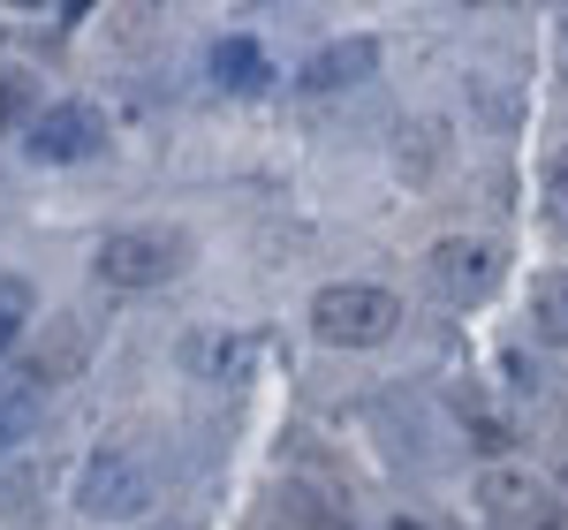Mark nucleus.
I'll return each mask as SVG.
<instances>
[{
    "mask_svg": "<svg viewBox=\"0 0 568 530\" xmlns=\"http://www.w3.org/2000/svg\"><path fill=\"white\" fill-rule=\"evenodd\" d=\"M45 395H53L45 364H8V371H0V455H8V447H23L31 432H39Z\"/></svg>",
    "mask_w": 568,
    "mask_h": 530,
    "instance_id": "obj_8",
    "label": "nucleus"
},
{
    "mask_svg": "<svg viewBox=\"0 0 568 530\" xmlns=\"http://www.w3.org/2000/svg\"><path fill=\"white\" fill-rule=\"evenodd\" d=\"M394 530H425V523H409V516H394Z\"/></svg>",
    "mask_w": 568,
    "mask_h": 530,
    "instance_id": "obj_14",
    "label": "nucleus"
},
{
    "mask_svg": "<svg viewBox=\"0 0 568 530\" xmlns=\"http://www.w3.org/2000/svg\"><path fill=\"white\" fill-rule=\"evenodd\" d=\"M530 326H538V342L568 349V265H546V273H538V288H530Z\"/></svg>",
    "mask_w": 568,
    "mask_h": 530,
    "instance_id": "obj_11",
    "label": "nucleus"
},
{
    "mask_svg": "<svg viewBox=\"0 0 568 530\" xmlns=\"http://www.w3.org/2000/svg\"><path fill=\"white\" fill-rule=\"evenodd\" d=\"M152 500H160V486H152L144 455H130V447H99L77 478V508L91 523H144Z\"/></svg>",
    "mask_w": 568,
    "mask_h": 530,
    "instance_id": "obj_3",
    "label": "nucleus"
},
{
    "mask_svg": "<svg viewBox=\"0 0 568 530\" xmlns=\"http://www.w3.org/2000/svg\"><path fill=\"white\" fill-rule=\"evenodd\" d=\"M561 31H568V23H561Z\"/></svg>",
    "mask_w": 568,
    "mask_h": 530,
    "instance_id": "obj_15",
    "label": "nucleus"
},
{
    "mask_svg": "<svg viewBox=\"0 0 568 530\" xmlns=\"http://www.w3.org/2000/svg\"><path fill=\"white\" fill-rule=\"evenodd\" d=\"M23 318H31V281H16V273H0V356L23 342Z\"/></svg>",
    "mask_w": 568,
    "mask_h": 530,
    "instance_id": "obj_12",
    "label": "nucleus"
},
{
    "mask_svg": "<svg viewBox=\"0 0 568 530\" xmlns=\"http://www.w3.org/2000/svg\"><path fill=\"white\" fill-rule=\"evenodd\" d=\"M182 265H190V235L144 221V227H114V235L99 243L91 273H99L106 288H122V296H144V288H168Z\"/></svg>",
    "mask_w": 568,
    "mask_h": 530,
    "instance_id": "obj_2",
    "label": "nucleus"
},
{
    "mask_svg": "<svg viewBox=\"0 0 568 530\" xmlns=\"http://www.w3.org/2000/svg\"><path fill=\"white\" fill-rule=\"evenodd\" d=\"M182 371L190 379H205V387H235V379H251V364H258V342L251 334H220V326H197V334H182Z\"/></svg>",
    "mask_w": 568,
    "mask_h": 530,
    "instance_id": "obj_7",
    "label": "nucleus"
},
{
    "mask_svg": "<svg viewBox=\"0 0 568 530\" xmlns=\"http://www.w3.org/2000/svg\"><path fill=\"white\" fill-rule=\"evenodd\" d=\"M425 265H433V281L455 304H478V296H493V281H500V251L485 235H439L433 251H425Z\"/></svg>",
    "mask_w": 568,
    "mask_h": 530,
    "instance_id": "obj_6",
    "label": "nucleus"
},
{
    "mask_svg": "<svg viewBox=\"0 0 568 530\" xmlns=\"http://www.w3.org/2000/svg\"><path fill=\"white\" fill-rule=\"evenodd\" d=\"M205 69H213V84L227 91V99H258V91L273 84V53H265L258 39H243V31H227V39H213V53H205Z\"/></svg>",
    "mask_w": 568,
    "mask_h": 530,
    "instance_id": "obj_10",
    "label": "nucleus"
},
{
    "mask_svg": "<svg viewBox=\"0 0 568 530\" xmlns=\"http://www.w3.org/2000/svg\"><path fill=\"white\" fill-rule=\"evenodd\" d=\"M372 69H379V39H334V45H318V53L304 61L296 91H304V99H334V91L364 84Z\"/></svg>",
    "mask_w": 568,
    "mask_h": 530,
    "instance_id": "obj_9",
    "label": "nucleus"
},
{
    "mask_svg": "<svg viewBox=\"0 0 568 530\" xmlns=\"http://www.w3.org/2000/svg\"><path fill=\"white\" fill-rule=\"evenodd\" d=\"M478 500H485V516H493L500 530H554V523H561V508H554L546 478H530V470H485Z\"/></svg>",
    "mask_w": 568,
    "mask_h": 530,
    "instance_id": "obj_5",
    "label": "nucleus"
},
{
    "mask_svg": "<svg viewBox=\"0 0 568 530\" xmlns=\"http://www.w3.org/2000/svg\"><path fill=\"white\" fill-rule=\"evenodd\" d=\"M402 326V296L387 281H326L311 296V334L326 349H379Z\"/></svg>",
    "mask_w": 568,
    "mask_h": 530,
    "instance_id": "obj_1",
    "label": "nucleus"
},
{
    "mask_svg": "<svg viewBox=\"0 0 568 530\" xmlns=\"http://www.w3.org/2000/svg\"><path fill=\"white\" fill-rule=\"evenodd\" d=\"M168 530H175V523H168Z\"/></svg>",
    "mask_w": 568,
    "mask_h": 530,
    "instance_id": "obj_16",
    "label": "nucleus"
},
{
    "mask_svg": "<svg viewBox=\"0 0 568 530\" xmlns=\"http://www.w3.org/2000/svg\"><path fill=\"white\" fill-rule=\"evenodd\" d=\"M106 144V114L91 106V99H53L39 106L31 122H23V152L39 160V167H77Z\"/></svg>",
    "mask_w": 568,
    "mask_h": 530,
    "instance_id": "obj_4",
    "label": "nucleus"
},
{
    "mask_svg": "<svg viewBox=\"0 0 568 530\" xmlns=\"http://www.w3.org/2000/svg\"><path fill=\"white\" fill-rule=\"evenodd\" d=\"M546 213L568 227V144L554 152V160H546Z\"/></svg>",
    "mask_w": 568,
    "mask_h": 530,
    "instance_id": "obj_13",
    "label": "nucleus"
}]
</instances>
